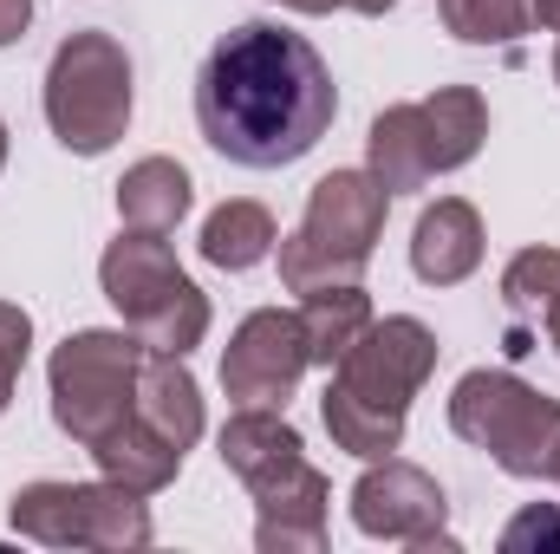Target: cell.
Instances as JSON below:
<instances>
[{
  "label": "cell",
  "mask_w": 560,
  "mask_h": 554,
  "mask_svg": "<svg viewBox=\"0 0 560 554\" xmlns=\"http://www.w3.org/2000/svg\"><path fill=\"white\" fill-rule=\"evenodd\" d=\"M280 7H293V13H339V7H352V0H280Z\"/></svg>",
  "instance_id": "cell-26"
},
{
  "label": "cell",
  "mask_w": 560,
  "mask_h": 554,
  "mask_svg": "<svg viewBox=\"0 0 560 554\" xmlns=\"http://www.w3.org/2000/svg\"><path fill=\"white\" fill-rule=\"evenodd\" d=\"M300 333H306V359L313 366H339V353L378 320L372 313V293L359 287V280H326V287H313V293H300Z\"/></svg>",
  "instance_id": "cell-18"
},
{
  "label": "cell",
  "mask_w": 560,
  "mask_h": 554,
  "mask_svg": "<svg viewBox=\"0 0 560 554\" xmlns=\"http://www.w3.org/2000/svg\"><path fill=\"white\" fill-rule=\"evenodd\" d=\"M502 554H560V503H528L502 529Z\"/></svg>",
  "instance_id": "cell-24"
},
{
  "label": "cell",
  "mask_w": 560,
  "mask_h": 554,
  "mask_svg": "<svg viewBox=\"0 0 560 554\" xmlns=\"http://www.w3.org/2000/svg\"><path fill=\"white\" fill-rule=\"evenodd\" d=\"M436 372V333L418 313H385L372 320L332 366V385L319 399V417L332 430V443L359 463L405 450V417L411 399Z\"/></svg>",
  "instance_id": "cell-2"
},
{
  "label": "cell",
  "mask_w": 560,
  "mask_h": 554,
  "mask_svg": "<svg viewBox=\"0 0 560 554\" xmlns=\"http://www.w3.org/2000/svg\"><path fill=\"white\" fill-rule=\"evenodd\" d=\"M92 463H98V476H112V483H125V489H138V496H156V489H170V483H176L183 450H176L170 437H156V430L131 412L112 437H98V443H92Z\"/></svg>",
  "instance_id": "cell-17"
},
{
  "label": "cell",
  "mask_w": 560,
  "mask_h": 554,
  "mask_svg": "<svg viewBox=\"0 0 560 554\" xmlns=\"http://www.w3.org/2000/svg\"><path fill=\"white\" fill-rule=\"evenodd\" d=\"M275 249H280L275 216H268L261 203H248V196L209 209V222H202V262L222 268V275H248V268H261Z\"/></svg>",
  "instance_id": "cell-20"
},
{
  "label": "cell",
  "mask_w": 560,
  "mask_h": 554,
  "mask_svg": "<svg viewBox=\"0 0 560 554\" xmlns=\"http://www.w3.org/2000/svg\"><path fill=\"white\" fill-rule=\"evenodd\" d=\"M535 26H548V33H560V0H535Z\"/></svg>",
  "instance_id": "cell-27"
},
{
  "label": "cell",
  "mask_w": 560,
  "mask_h": 554,
  "mask_svg": "<svg viewBox=\"0 0 560 554\" xmlns=\"http://www.w3.org/2000/svg\"><path fill=\"white\" fill-rule=\"evenodd\" d=\"M436 13L463 46H515L535 26V0H436Z\"/></svg>",
  "instance_id": "cell-22"
},
{
  "label": "cell",
  "mask_w": 560,
  "mask_h": 554,
  "mask_svg": "<svg viewBox=\"0 0 560 554\" xmlns=\"http://www.w3.org/2000/svg\"><path fill=\"white\" fill-rule=\"evenodd\" d=\"M13 535L39 549H92V554H125L150 549V509L138 489L98 476V483H26L7 509Z\"/></svg>",
  "instance_id": "cell-8"
},
{
  "label": "cell",
  "mask_w": 560,
  "mask_h": 554,
  "mask_svg": "<svg viewBox=\"0 0 560 554\" xmlns=\"http://www.w3.org/2000/svg\"><path fill=\"white\" fill-rule=\"evenodd\" d=\"M555 85H560V46H555Z\"/></svg>",
  "instance_id": "cell-30"
},
{
  "label": "cell",
  "mask_w": 560,
  "mask_h": 554,
  "mask_svg": "<svg viewBox=\"0 0 560 554\" xmlns=\"http://www.w3.org/2000/svg\"><path fill=\"white\" fill-rule=\"evenodd\" d=\"M548 339H555V353H560V307L548 313Z\"/></svg>",
  "instance_id": "cell-28"
},
{
  "label": "cell",
  "mask_w": 560,
  "mask_h": 554,
  "mask_svg": "<svg viewBox=\"0 0 560 554\" xmlns=\"http://www.w3.org/2000/svg\"><path fill=\"white\" fill-rule=\"evenodd\" d=\"M33 26V0H0V46H13Z\"/></svg>",
  "instance_id": "cell-25"
},
{
  "label": "cell",
  "mask_w": 560,
  "mask_h": 554,
  "mask_svg": "<svg viewBox=\"0 0 560 554\" xmlns=\"http://www.w3.org/2000/svg\"><path fill=\"white\" fill-rule=\"evenodd\" d=\"M39 105H46L52 138L72 157H105L131 131V59H125V46L98 26L59 39Z\"/></svg>",
  "instance_id": "cell-7"
},
{
  "label": "cell",
  "mask_w": 560,
  "mask_h": 554,
  "mask_svg": "<svg viewBox=\"0 0 560 554\" xmlns=\"http://www.w3.org/2000/svg\"><path fill=\"white\" fill-rule=\"evenodd\" d=\"M548 483H560V457H555V476H548Z\"/></svg>",
  "instance_id": "cell-31"
},
{
  "label": "cell",
  "mask_w": 560,
  "mask_h": 554,
  "mask_svg": "<svg viewBox=\"0 0 560 554\" xmlns=\"http://www.w3.org/2000/svg\"><path fill=\"white\" fill-rule=\"evenodd\" d=\"M26 353H33V313L13 307V300H0V417L13 405V385L26 372Z\"/></svg>",
  "instance_id": "cell-23"
},
{
  "label": "cell",
  "mask_w": 560,
  "mask_h": 554,
  "mask_svg": "<svg viewBox=\"0 0 560 554\" xmlns=\"http://www.w3.org/2000/svg\"><path fill=\"white\" fill-rule=\"evenodd\" d=\"M365 170L378 176L385 196H405V189H423L436 176L430 163V138H423V105H385L365 131Z\"/></svg>",
  "instance_id": "cell-15"
},
{
  "label": "cell",
  "mask_w": 560,
  "mask_h": 554,
  "mask_svg": "<svg viewBox=\"0 0 560 554\" xmlns=\"http://www.w3.org/2000/svg\"><path fill=\"white\" fill-rule=\"evenodd\" d=\"M352 522L372 542H398L418 554H456V535H443L450 522V496L443 483L405 463V457H372L365 476L352 483Z\"/></svg>",
  "instance_id": "cell-9"
},
{
  "label": "cell",
  "mask_w": 560,
  "mask_h": 554,
  "mask_svg": "<svg viewBox=\"0 0 560 554\" xmlns=\"http://www.w3.org/2000/svg\"><path fill=\"white\" fill-rule=\"evenodd\" d=\"M306 366H313V359H306L300 313H287V307H255V313L229 333L222 392H229L235 405H287Z\"/></svg>",
  "instance_id": "cell-10"
},
{
  "label": "cell",
  "mask_w": 560,
  "mask_h": 554,
  "mask_svg": "<svg viewBox=\"0 0 560 554\" xmlns=\"http://www.w3.org/2000/svg\"><path fill=\"white\" fill-rule=\"evenodd\" d=\"M255 496V549L261 554H319L326 549V503H332V483L300 457L293 470L268 476Z\"/></svg>",
  "instance_id": "cell-11"
},
{
  "label": "cell",
  "mask_w": 560,
  "mask_h": 554,
  "mask_svg": "<svg viewBox=\"0 0 560 554\" xmlns=\"http://www.w3.org/2000/svg\"><path fill=\"white\" fill-rule=\"evenodd\" d=\"M423 138H430L436 176L476 163V150L489 138V105H482V92H476V85H436V92L423 99Z\"/></svg>",
  "instance_id": "cell-19"
},
{
  "label": "cell",
  "mask_w": 560,
  "mask_h": 554,
  "mask_svg": "<svg viewBox=\"0 0 560 554\" xmlns=\"http://www.w3.org/2000/svg\"><path fill=\"white\" fill-rule=\"evenodd\" d=\"M482 268V216L463 196H436L411 229V275L423 287H463Z\"/></svg>",
  "instance_id": "cell-12"
},
{
  "label": "cell",
  "mask_w": 560,
  "mask_h": 554,
  "mask_svg": "<svg viewBox=\"0 0 560 554\" xmlns=\"http://www.w3.org/2000/svg\"><path fill=\"white\" fill-rule=\"evenodd\" d=\"M392 196L372 170H332L306 189V216L293 235H280V287L313 293L326 280H359L378 255Z\"/></svg>",
  "instance_id": "cell-3"
},
{
  "label": "cell",
  "mask_w": 560,
  "mask_h": 554,
  "mask_svg": "<svg viewBox=\"0 0 560 554\" xmlns=\"http://www.w3.org/2000/svg\"><path fill=\"white\" fill-rule=\"evenodd\" d=\"M502 307L522 333L548 326V313L560 307V255L555 249H522L509 268H502Z\"/></svg>",
  "instance_id": "cell-21"
},
{
  "label": "cell",
  "mask_w": 560,
  "mask_h": 554,
  "mask_svg": "<svg viewBox=\"0 0 560 554\" xmlns=\"http://www.w3.org/2000/svg\"><path fill=\"white\" fill-rule=\"evenodd\" d=\"M215 450H222V470H229V476H242L248 489H261L268 476L293 470V463L306 457L300 430L287 424L280 405H235V417H229V424H222V437H215Z\"/></svg>",
  "instance_id": "cell-13"
},
{
  "label": "cell",
  "mask_w": 560,
  "mask_h": 554,
  "mask_svg": "<svg viewBox=\"0 0 560 554\" xmlns=\"http://www.w3.org/2000/svg\"><path fill=\"white\" fill-rule=\"evenodd\" d=\"M0 170H7V125H0Z\"/></svg>",
  "instance_id": "cell-29"
},
{
  "label": "cell",
  "mask_w": 560,
  "mask_h": 554,
  "mask_svg": "<svg viewBox=\"0 0 560 554\" xmlns=\"http://www.w3.org/2000/svg\"><path fill=\"white\" fill-rule=\"evenodd\" d=\"M98 287L150 353H183L189 359L209 339V293L183 275L176 249L150 229H125L98 255Z\"/></svg>",
  "instance_id": "cell-4"
},
{
  "label": "cell",
  "mask_w": 560,
  "mask_h": 554,
  "mask_svg": "<svg viewBox=\"0 0 560 554\" xmlns=\"http://www.w3.org/2000/svg\"><path fill=\"white\" fill-rule=\"evenodd\" d=\"M450 430L476 450L495 457L502 476L515 483H541L555 476V457H560V399L535 392L528 379L515 372H463L456 392H450Z\"/></svg>",
  "instance_id": "cell-5"
},
{
  "label": "cell",
  "mask_w": 560,
  "mask_h": 554,
  "mask_svg": "<svg viewBox=\"0 0 560 554\" xmlns=\"http://www.w3.org/2000/svg\"><path fill=\"white\" fill-rule=\"evenodd\" d=\"M339 118L332 66L306 33L275 20L229 26L196 72V131L242 170H287Z\"/></svg>",
  "instance_id": "cell-1"
},
{
  "label": "cell",
  "mask_w": 560,
  "mask_h": 554,
  "mask_svg": "<svg viewBox=\"0 0 560 554\" xmlns=\"http://www.w3.org/2000/svg\"><path fill=\"white\" fill-rule=\"evenodd\" d=\"M143 346L138 333H112V326H85L66 333L46 359V399H52V424L72 443H98L112 437L125 417L138 412V372H143Z\"/></svg>",
  "instance_id": "cell-6"
},
{
  "label": "cell",
  "mask_w": 560,
  "mask_h": 554,
  "mask_svg": "<svg viewBox=\"0 0 560 554\" xmlns=\"http://www.w3.org/2000/svg\"><path fill=\"white\" fill-rule=\"evenodd\" d=\"M138 417L156 437H170L176 450H189L202 437V385H196V372H189L183 353H143Z\"/></svg>",
  "instance_id": "cell-14"
},
{
  "label": "cell",
  "mask_w": 560,
  "mask_h": 554,
  "mask_svg": "<svg viewBox=\"0 0 560 554\" xmlns=\"http://www.w3.org/2000/svg\"><path fill=\"white\" fill-rule=\"evenodd\" d=\"M196 189H189V170L176 157H138L125 176H118V222L125 229H150V235H170L183 216H189Z\"/></svg>",
  "instance_id": "cell-16"
}]
</instances>
